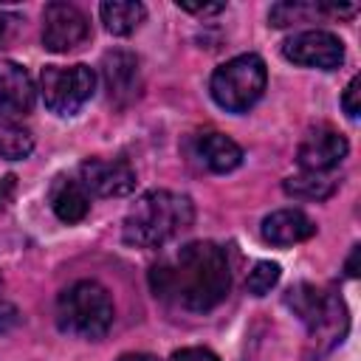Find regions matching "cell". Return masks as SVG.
I'll return each instance as SVG.
<instances>
[{
  "instance_id": "6da1fadb",
  "label": "cell",
  "mask_w": 361,
  "mask_h": 361,
  "mask_svg": "<svg viewBox=\"0 0 361 361\" xmlns=\"http://www.w3.org/2000/svg\"><path fill=\"white\" fill-rule=\"evenodd\" d=\"M149 285L161 302L192 313L212 310L226 299L231 288L226 251L203 240L189 243L152 265Z\"/></svg>"
},
{
  "instance_id": "7a4b0ae2",
  "label": "cell",
  "mask_w": 361,
  "mask_h": 361,
  "mask_svg": "<svg viewBox=\"0 0 361 361\" xmlns=\"http://www.w3.org/2000/svg\"><path fill=\"white\" fill-rule=\"evenodd\" d=\"M195 220V206L186 195L152 189L135 200L124 217V243L138 248H161Z\"/></svg>"
},
{
  "instance_id": "3957f363",
  "label": "cell",
  "mask_w": 361,
  "mask_h": 361,
  "mask_svg": "<svg viewBox=\"0 0 361 361\" xmlns=\"http://www.w3.org/2000/svg\"><path fill=\"white\" fill-rule=\"evenodd\" d=\"M113 299L107 288H102L93 279H79L71 288H65L56 299V322L65 333L82 336V338H102L113 327Z\"/></svg>"
},
{
  "instance_id": "277c9868",
  "label": "cell",
  "mask_w": 361,
  "mask_h": 361,
  "mask_svg": "<svg viewBox=\"0 0 361 361\" xmlns=\"http://www.w3.org/2000/svg\"><path fill=\"white\" fill-rule=\"evenodd\" d=\"M268 82L265 62L257 54H240L223 62L209 82L212 99L228 113H245L251 104L259 102Z\"/></svg>"
},
{
  "instance_id": "5b68a950",
  "label": "cell",
  "mask_w": 361,
  "mask_h": 361,
  "mask_svg": "<svg viewBox=\"0 0 361 361\" xmlns=\"http://www.w3.org/2000/svg\"><path fill=\"white\" fill-rule=\"evenodd\" d=\"M285 302L310 327L313 341H324V350L333 347L336 341H341V336L347 330V310L336 293L319 290V288L302 282L288 290Z\"/></svg>"
},
{
  "instance_id": "8992f818",
  "label": "cell",
  "mask_w": 361,
  "mask_h": 361,
  "mask_svg": "<svg viewBox=\"0 0 361 361\" xmlns=\"http://www.w3.org/2000/svg\"><path fill=\"white\" fill-rule=\"evenodd\" d=\"M42 102L56 116H73L79 113L93 90H96V73L87 65H48L39 76Z\"/></svg>"
},
{
  "instance_id": "52a82bcc",
  "label": "cell",
  "mask_w": 361,
  "mask_h": 361,
  "mask_svg": "<svg viewBox=\"0 0 361 361\" xmlns=\"http://www.w3.org/2000/svg\"><path fill=\"white\" fill-rule=\"evenodd\" d=\"M90 37V23L85 11L73 3H48L42 11V45L54 54H68L85 45Z\"/></svg>"
},
{
  "instance_id": "ba28073f",
  "label": "cell",
  "mask_w": 361,
  "mask_h": 361,
  "mask_svg": "<svg viewBox=\"0 0 361 361\" xmlns=\"http://www.w3.org/2000/svg\"><path fill=\"white\" fill-rule=\"evenodd\" d=\"M282 54L293 65L319 68V71H336L344 62L341 39L322 28H310V31H299V34L288 37L282 42Z\"/></svg>"
},
{
  "instance_id": "9c48e42d",
  "label": "cell",
  "mask_w": 361,
  "mask_h": 361,
  "mask_svg": "<svg viewBox=\"0 0 361 361\" xmlns=\"http://www.w3.org/2000/svg\"><path fill=\"white\" fill-rule=\"evenodd\" d=\"M85 192L96 197H121L135 189V169L121 158H87L79 166Z\"/></svg>"
},
{
  "instance_id": "30bf717a",
  "label": "cell",
  "mask_w": 361,
  "mask_h": 361,
  "mask_svg": "<svg viewBox=\"0 0 361 361\" xmlns=\"http://www.w3.org/2000/svg\"><path fill=\"white\" fill-rule=\"evenodd\" d=\"M347 149H350L347 147V138L338 130L322 124V127H313L302 138V144L296 149V161H299L302 172L324 175V172H330L333 166H338L344 161Z\"/></svg>"
},
{
  "instance_id": "8fae6325",
  "label": "cell",
  "mask_w": 361,
  "mask_h": 361,
  "mask_svg": "<svg viewBox=\"0 0 361 361\" xmlns=\"http://www.w3.org/2000/svg\"><path fill=\"white\" fill-rule=\"evenodd\" d=\"M102 76L107 87V99L116 107H124L141 93V68L138 56L130 51H107L102 59Z\"/></svg>"
},
{
  "instance_id": "7c38bea8",
  "label": "cell",
  "mask_w": 361,
  "mask_h": 361,
  "mask_svg": "<svg viewBox=\"0 0 361 361\" xmlns=\"http://www.w3.org/2000/svg\"><path fill=\"white\" fill-rule=\"evenodd\" d=\"M34 99H37V90H34L31 73L17 62L3 59L0 62V116L23 118L31 113Z\"/></svg>"
},
{
  "instance_id": "4fadbf2b",
  "label": "cell",
  "mask_w": 361,
  "mask_h": 361,
  "mask_svg": "<svg viewBox=\"0 0 361 361\" xmlns=\"http://www.w3.org/2000/svg\"><path fill=\"white\" fill-rule=\"evenodd\" d=\"M316 234V223L302 209H279L262 220V240L271 245H296Z\"/></svg>"
},
{
  "instance_id": "5bb4252c",
  "label": "cell",
  "mask_w": 361,
  "mask_h": 361,
  "mask_svg": "<svg viewBox=\"0 0 361 361\" xmlns=\"http://www.w3.org/2000/svg\"><path fill=\"white\" fill-rule=\"evenodd\" d=\"M197 158L212 172H231L243 164V149L223 133H203L197 138Z\"/></svg>"
},
{
  "instance_id": "9a60e30c",
  "label": "cell",
  "mask_w": 361,
  "mask_h": 361,
  "mask_svg": "<svg viewBox=\"0 0 361 361\" xmlns=\"http://www.w3.org/2000/svg\"><path fill=\"white\" fill-rule=\"evenodd\" d=\"M51 209L62 223H79L90 212V197H87L82 183L68 180V178H56L51 186Z\"/></svg>"
},
{
  "instance_id": "2e32d148",
  "label": "cell",
  "mask_w": 361,
  "mask_h": 361,
  "mask_svg": "<svg viewBox=\"0 0 361 361\" xmlns=\"http://www.w3.org/2000/svg\"><path fill=\"white\" fill-rule=\"evenodd\" d=\"M99 14H102V23L110 34L127 37L144 23L147 8L141 3H133V0H110V3L99 6Z\"/></svg>"
},
{
  "instance_id": "e0dca14e",
  "label": "cell",
  "mask_w": 361,
  "mask_h": 361,
  "mask_svg": "<svg viewBox=\"0 0 361 361\" xmlns=\"http://www.w3.org/2000/svg\"><path fill=\"white\" fill-rule=\"evenodd\" d=\"M282 189L296 200H324L336 192V180H330L324 175H316V172H302V175L285 178Z\"/></svg>"
},
{
  "instance_id": "ac0fdd59",
  "label": "cell",
  "mask_w": 361,
  "mask_h": 361,
  "mask_svg": "<svg viewBox=\"0 0 361 361\" xmlns=\"http://www.w3.org/2000/svg\"><path fill=\"white\" fill-rule=\"evenodd\" d=\"M34 149V135L17 124L0 127V155L8 161H20Z\"/></svg>"
},
{
  "instance_id": "d6986e66",
  "label": "cell",
  "mask_w": 361,
  "mask_h": 361,
  "mask_svg": "<svg viewBox=\"0 0 361 361\" xmlns=\"http://www.w3.org/2000/svg\"><path fill=\"white\" fill-rule=\"evenodd\" d=\"M313 14H322V6H316V3H296L293 0V3H276V6H271L268 20H271V25L285 28L290 23H305Z\"/></svg>"
},
{
  "instance_id": "ffe728a7",
  "label": "cell",
  "mask_w": 361,
  "mask_h": 361,
  "mask_svg": "<svg viewBox=\"0 0 361 361\" xmlns=\"http://www.w3.org/2000/svg\"><path fill=\"white\" fill-rule=\"evenodd\" d=\"M279 265L276 262H268V259H262V262H257L254 265V271L248 274V279H245V288H248V293L251 296H265L276 282H279Z\"/></svg>"
},
{
  "instance_id": "44dd1931",
  "label": "cell",
  "mask_w": 361,
  "mask_h": 361,
  "mask_svg": "<svg viewBox=\"0 0 361 361\" xmlns=\"http://www.w3.org/2000/svg\"><path fill=\"white\" fill-rule=\"evenodd\" d=\"M358 96H361V79H358V76H353V79H350V85L344 87V96H341V110L347 113V118H358V113H361Z\"/></svg>"
},
{
  "instance_id": "7402d4cb",
  "label": "cell",
  "mask_w": 361,
  "mask_h": 361,
  "mask_svg": "<svg viewBox=\"0 0 361 361\" xmlns=\"http://www.w3.org/2000/svg\"><path fill=\"white\" fill-rule=\"evenodd\" d=\"M169 361H220V358L203 347H186V350H178Z\"/></svg>"
},
{
  "instance_id": "603a6c76",
  "label": "cell",
  "mask_w": 361,
  "mask_h": 361,
  "mask_svg": "<svg viewBox=\"0 0 361 361\" xmlns=\"http://www.w3.org/2000/svg\"><path fill=\"white\" fill-rule=\"evenodd\" d=\"M17 23H20V17L17 14H11V11H6V8H0V48L14 37V28H17Z\"/></svg>"
},
{
  "instance_id": "cb8c5ba5",
  "label": "cell",
  "mask_w": 361,
  "mask_h": 361,
  "mask_svg": "<svg viewBox=\"0 0 361 361\" xmlns=\"http://www.w3.org/2000/svg\"><path fill=\"white\" fill-rule=\"evenodd\" d=\"M178 8L206 17V14H220V11L226 8V3H186V0H178Z\"/></svg>"
},
{
  "instance_id": "d4e9b609",
  "label": "cell",
  "mask_w": 361,
  "mask_h": 361,
  "mask_svg": "<svg viewBox=\"0 0 361 361\" xmlns=\"http://www.w3.org/2000/svg\"><path fill=\"white\" fill-rule=\"evenodd\" d=\"M14 324H17V310H14L11 305L0 302V333H6V330L14 327Z\"/></svg>"
},
{
  "instance_id": "484cf974",
  "label": "cell",
  "mask_w": 361,
  "mask_h": 361,
  "mask_svg": "<svg viewBox=\"0 0 361 361\" xmlns=\"http://www.w3.org/2000/svg\"><path fill=\"white\" fill-rule=\"evenodd\" d=\"M14 175H8V178H3L0 180V209H6L8 206V200L14 197Z\"/></svg>"
},
{
  "instance_id": "4316f807",
  "label": "cell",
  "mask_w": 361,
  "mask_h": 361,
  "mask_svg": "<svg viewBox=\"0 0 361 361\" xmlns=\"http://www.w3.org/2000/svg\"><path fill=\"white\" fill-rule=\"evenodd\" d=\"M358 254H361V248H358V245H353L350 259H347V276H358Z\"/></svg>"
},
{
  "instance_id": "83f0119b",
  "label": "cell",
  "mask_w": 361,
  "mask_h": 361,
  "mask_svg": "<svg viewBox=\"0 0 361 361\" xmlns=\"http://www.w3.org/2000/svg\"><path fill=\"white\" fill-rule=\"evenodd\" d=\"M118 361H158V358L149 355V353H124Z\"/></svg>"
}]
</instances>
